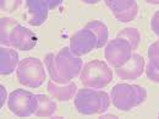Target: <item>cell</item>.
<instances>
[{
  "mask_svg": "<svg viewBox=\"0 0 159 119\" xmlns=\"http://www.w3.org/2000/svg\"><path fill=\"white\" fill-rule=\"evenodd\" d=\"M43 63L45 65V69L48 70L50 80L57 83L71 82L74 79L80 76L83 68V60L81 59V57L75 55L71 52L70 47L61 48L57 54H45Z\"/></svg>",
  "mask_w": 159,
  "mask_h": 119,
  "instance_id": "obj_1",
  "label": "cell"
},
{
  "mask_svg": "<svg viewBox=\"0 0 159 119\" xmlns=\"http://www.w3.org/2000/svg\"><path fill=\"white\" fill-rule=\"evenodd\" d=\"M110 102L111 98L107 92L89 87L77 90L74 97L75 108L82 116L103 114L108 111Z\"/></svg>",
  "mask_w": 159,
  "mask_h": 119,
  "instance_id": "obj_2",
  "label": "cell"
},
{
  "mask_svg": "<svg viewBox=\"0 0 159 119\" xmlns=\"http://www.w3.org/2000/svg\"><path fill=\"white\" fill-rule=\"evenodd\" d=\"M111 103L115 108L122 112H129L139 104H142L147 98V91L139 85L130 83H116L110 92Z\"/></svg>",
  "mask_w": 159,
  "mask_h": 119,
  "instance_id": "obj_3",
  "label": "cell"
},
{
  "mask_svg": "<svg viewBox=\"0 0 159 119\" xmlns=\"http://www.w3.org/2000/svg\"><path fill=\"white\" fill-rule=\"evenodd\" d=\"M80 79L84 87L100 90L107 87L113 81V71L107 61L91 60L83 65Z\"/></svg>",
  "mask_w": 159,
  "mask_h": 119,
  "instance_id": "obj_4",
  "label": "cell"
},
{
  "mask_svg": "<svg viewBox=\"0 0 159 119\" xmlns=\"http://www.w3.org/2000/svg\"><path fill=\"white\" fill-rule=\"evenodd\" d=\"M44 63L38 58H25L19 63L16 69L17 81L28 88H38L47 79Z\"/></svg>",
  "mask_w": 159,
  "mask_h": 119,
  "instance_id": "obj_5",
  "label": "cell"
},
{
  "mask_svg": "<svg viewBox=\"0 0 159 119\" xmlns=\"http://www.w3.org/2000/svg\"><path fill=\"white\" fill-rule=\"evenodd\" d=\"M37 106H38L37 95L23 88H17L12 91L7 97L9 111L20 118H27L34 114Z\"/></svg>",
  "mask_w": 159,
  "mask_h": 119,
  "instance_id": "obj_6",
  "label": "cell"
},
{
  "mask_svg": "<svg viewBox=\"0 0 159 119\" xmlns=\"http://www.w3.org/2000/svg\"><path fill=\"white\" fill-rule=\"evenodd\" d=\"M132 50L134 49L127 40L116 37L107 43L104 49V58L111 68L116 69L125 65L131 59Z\"/></svg>",
  "mask_w": 159,
  "mask_h": 119,
  "instance_id": "obj_7",
  "label": "cell"
},
{
  "mask_svg": "<svg viewBox=\"0 0 159 119\" xmlns=\"http://www.w3.org/2000/svg\"><path fill=\"white\" fill-rule=\"evenodd\" d=\"M69 47L75 55H86L89 52L97 49V37L89 28L83 27L71 36Z\"/></svg>",
  "mask_w": 159,
  "mask_h": 119,
  "instance_id": "obj_8",
  "label": "cell"
},
{
  "mask_svg": "<svg viewBox=\"0 0 159 119\" xmlns=\"http://www.w3.org/2000/svg\"><path fill=\"white\" fill-rule=\"evenodd\" d=\"M10 47L22 52H28L33 49L37 44V36L30 28L20 25L19 22L12 27L9 36Z\"/></svg>",
  "mask_w": 159,
  "mask_h": 119,
  "instance_id": "obj_9",
  "label": "cell"
},
{
  "mask_svg": "<svg viewBox=\"0 0 159 119\" xmlns=\"http://www.w3.org/2000/svg\"><path fill=\"white\" fill-rule=\"evenodd\" d=\"M114 17L120 22L127 23L136 19L139 5L136 0H104Z\"/></svg>",
  "mask_w": 159,
  "mask_h": 119,
  "instance_id": "obj_10",
  "label": "cell"
},
{
  "mask_svg": "<svg viewBox=\"0 0 159 119\" xmlns=\"http://www.w3.org/2000/svg\"><path fill=\"white\" fill-rule=\"evenodd\" d=\"M26 19L31 26H42L48 20L49 6L45 0H26Z\"/></svg>",
  "mask_w": 159,
  "mask_h": 119,
  "instance_id": "obj_11",
  "label": "cell"
},
{
  "mask_svg": "<svg viewBox=\"0 0 159 119\" xmlns=\"http://www.w3.org/2000/svg\"><path fill=\"white\" fill-rule=\"evenodd\" d=\"M144 58L137 53H132L131 59L129 60L125 65L116 68L115 74L121 80H136L144 73Z\"/></svg>",
  "mask_w": 159,
  "mask_h": 119,
  "instance_id": "obj_12",
  "label": "cell"
},
{
  "mask_svg": "<svg viewBox=\"0 0 159 119\" xmlns=\"http://www.w3.org/2000/svg\"><path fill=\"white\" fill-rule=\"evenodd\" d=\"M47 91L52 98L60 102H66L75 97L77 92V86L72 81L67 83H57L53 80H49L47 85Z\"/></svg>",
  "mask_w": 159,
  "mask_h": 119,
  "instance_id": "obj_13",
  "label": "cell"
},
{
  "mask_svg": "<svg viewBox=\"0 0 159 119\" xmlns=\"http://www.w3.org/2000/svg\"><path fill=\"white\" fill-rule=\"evenodd\" d=\"M19 53L12 47H0V75L6 76L12 74L19 66Z\"/></svg>",
  "mask_w": 159,
  "mask_h": 119,
  "instance_id": "obj_14",
  "label": "cell"
},
{
  "mask_svg": "<svg viewBox=\"0 0 159 119\" xmlns=\"http://www.w3.org/2000/svg\"><path fill=\"white\" fill-rule=\"evenodd\" d=\"M37 98H38V106H37V109L34 112V116L39 117V118H47V117L54 116V113L57 111L55 101L52 99L47 95H43V93H38Z\"/></svg>",
  "mask_w": 159,
  "mask_h": 119,
  "instance_id": "obj_15",
  "label": "cell"
},
{
  "mask_svg": "<svg viewBox=\"0 0 159 119\" xmlns=\"http://www.w3.org/2000/svg\"><path fill=\"white\" fill-rule=\"evenodd\" d=\"M86 28H89L97 37V49L103 48L104 45H107V43L109 42V31L108 27L104 22L99 20H93L88 22L86 26Z\"/></svg>",
  "mask_w": 159,
  "mask_h": 119,
  "instance_id": "obj_16",
  "label": "cell"
},
{
  "mask_svg": "<svg viewBox=\"0 0 159 119\" xmlns=\"http://www.w3.org/2000/svg\"><path fill=\"white\" fill-rule=\"evenodd\" d=\"M16 23H17V20H15L12 17L4 16V17L0 19V43H1V45L10 47L9 36H10V32H11L12 27Z\"/></svg>",
  "mask_w": 159,
  "mask_h": 119,
  "instance_id": "obj_17",
  "label": "cell"
},
{
  "mask_svg": "<svg viewBox=\"0 0 159 119\" xmlns=\"http://www.w3.org/2000/svg\"><path fill=\"white\" fill-rule=\"evenodd\" d=\"M116 37L127 40L131 44L134 50L139 48V43H141V33L136 27H126V28L121 30L120 32H118Z\"/></svg>",
  "mask_w": 159,
  "mask_h": 119,
  "instance_id": "obj_18",
  "label": "cell"
},
{
  "mask_svg": "<svg viewBox=\"0 0 159 119\" xmlns=\"http://www.w3.org/2000/svg\"><path fill=\"white\" fill-rule=\"evenodd\" d=\"M148 59L149 64L159 70V40L153 42L148 48Z\"/></svg>",
  "mask_w": 159,
  "mask_h": 119,
  "instance_id": "obj_19",
  "label": "cell"
},
{
  "mask_svg": "<svg viewBox=\"0 0 159 119\" xmlns=\"http://www.w3.org/2000/svg\"><path fill=\"white\" fill-rule=\"evenodd\" d=\"M22 4V0H0V9L6 12L16 11Z\"/></svg>",
  "mask_w": 159,
  "mask_h": 119,
  "instance_id": "obj_20",
  "label": "cell"
},
{
  "mask_svg": "<svg viewBox=\"0 0 159 119\" xmlns=\"http://www.w3.org/2000/svg\"><path fill=\"white\" fill-rule=\"evenodd\" d=\"M144 71H146L147 78L151 80V81L159 83V70L158 69H156L154 66H152V65L148 63V64L146 65V68H144Z\"/></svg>",
  "mask_w": 159,
  "mask_h": 119,
  "instance_id": "obj_21",
  "label": "cell"
},
{
  "mask_svg": "<svg viewBox=\"0 0 159 119\" xmlns=\"http://www.w3.org/2000/svg\"><path fill=\"white\" fill-rule=\"evenodd\" d=\"M151 28L152 31L159 37V10L156 11L152 16V20H151Z\"/></svg>",
  "mask_w": 159,
  "mask_h": 119,
  "instance_id": "obj_22",
  "label": "cell"
},
{
  "mask_svg": "<svg viewBox=\"0 0 159 119\" xmlns=\"http://www.w3.org/2000/svg\"><path fill=\"white\" fill-rule=\"evenodd\" d=\"M45 1H47V4H48L50 10H54V9L59 7L61 5V2H62V0H45Z\"/></svg>",
  "mask_w": 159,
  "mask_h": 119,
  "instance_id": "obj_23",
  "label": "cell"
},
{
  "mask_svg": "<svg viewBox=\"0 0 159 119\" xmlns=\"http://www.w3.org/2000/svg\"><path fill=\"white\" fill-rule=\"evenodd\" d=\"M0 95H1V99H0V106L2 107L4 104H5V102H6V99H7V95H6V88H5V86H0Z\"/></svg>",
  "mask_w": 159,
  "mask_h": 119,
  "instance_id": "obj_24",
  "label": "cell"
},
{
  "mask_svg": "<svg viewBox=\"0 0 159 119\" xmlns=\"http://www.w3.org/2000/svg\"><path fill=\"white\" fill-rule=\"evenodd\" d=\"M82 2H84V4H97V2H99L100 0H81Z\"/></svg>",
  "mask_w": 159,
  "mask_h": 119,
  "instance_id": "obj_25",
  "label": "cell"
},
{
  "mask_svg": "<svg viewBox=\"0 0 159 119\" xmlns=\"http://www.w3.org/2000/svg\"><path fill=\"white\" fill-rule=\"evenodd\" d=\"M144 1L148 4H152V5H159V0H144Z\"/></svg>",
  "mask_w": 159,
  "mask_h": 119,
  "instance_id": "obj_26",
  "label": "cell"
},
{
  "mask_svg": "<svg viewBox=\"0 0 159 119\" xmlns=\"http://www.w3.org/2000/svg\"><path fill=\"white\" fill-rule=\"evenodd\" d=\"M100 116H102V118H116V116H115V114H107V116L100 114Z\"/></svg>",
  "mask_w": 159,
  "mask_h": 119,
  "instance_id": "obj_27",
  "label": "cell"
},
{
  "mask_svg": "<svg viewBox=\"0 0 159 119\" xmlns=\"http://www.w3.org/2000/svg\"><path fill=\"white\" fill-rule=\"evenodd\" d=\"M158 117H159V114H158Z\"/></svg>",
  "mask_w": 159,
  "mask_h": 119,
  "instance_id": "obj_28",
  "label": "cell"
}]
</instances>
